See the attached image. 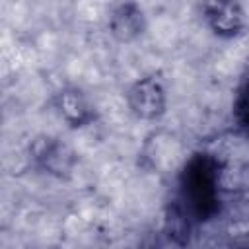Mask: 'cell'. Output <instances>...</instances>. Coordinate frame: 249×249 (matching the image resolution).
<instances>
[{
	"label": "cell",
	"instance_id": "6da1fadb",
	"mask_svg": "<svg viewBox=\"0 0 249 249\" xmlns=\"http://www.w3.org/2000/svg\"><path fill=\"white\" fill-rule=\"evenodd\" d=\"M222 161L214 154H195L191 156L179 175V198L189 214L198 220L208 218L216 210Z\"/></svg>",
	"mask_w": 249,
	"mask_h": 249
},
{
	"label": "cell",
	"instance_id": "7a4b0ae2",
	"mask_svg": "<svg viewBox=\"0 0 249 249\" xmlns=\"http://www.w3.org/2000/svg\"><path fill=\"white\" fill-rule=\"evenodd\" d=\"M126 105L140 121H158L167 111V88L160 74H148L132 82L126 89Z\"/></svg>",
	"mask_w": 249,
	"mask_h": 249
},
{
	"label": "cell",
	"instance_id": "3957f363",
	"mask_svg": "<svg viewBox=\"0 0 249 249\" xmlns=\"http://www.w3.org/2000/svg\"><path fill=\"white\" fill-rule=\"evenodd\" d=\"M200 14L206 27L220 39H235L247 27L239 0H200Z\"/></svg>",
	"mask_w": 249,
	"mask_h": 249
},
{
	"label": "cell",
	"instance_id": "277c9868",
	"mask_svg": "<svg viewBox=\"0 0 249 249\" xmlns=\"http://www.w3.org/2000/svg\"><path fill=\"white\" fill-rule=\"evenodd\" d=\"M33 161L47 173L54 177H66L72 173V167L76 163V156L68 144H64L60 138L51 134L37 136L29 146Z\"/></svg>",
	"mask_w": 249,
	"mask_h": 249
},
{
	"label": "cell",
	"instance_id": "5b68a950",
	"mask_svg": "<svg viewBox=\"0 0 249 249\" xmlns=\"http://www.w3.org/2000/svg\"><path fill=\"white\" fill-rule=\"evenodd\" d=\"M53 107L70 128H84L97 119V107L78 86H66L53 97Z\"/></svg>",
	"mask_w": 249,
	"mask_h": 249
},
{
	"label": "cell",
	"instance_id": "8992f818",
	"mask_svg": "<svg viewBox=\"0 0 249 249\" xmlns=\"http://www.w3.org/2000/svg\"><path fill=\"white\" fill-rule=\"evenodd\" d=\"M148 19L136 0H121L115 4L107 18L109 35L117 43H132L146 33Z\"/></svg>",
	"mask_w": 249,
	"mask_h": 249
},
{
	"label": "cell",
	"instance_id": "52a82bcc",
	"mask_svg": "<svg viewBox=\"0 0 249 249\" xmlns=\"http://www.w3.org/2000/svg\"><path fill=\"white\" fill-rule=\"evenodd\" d=\"M233 119L237 123V126L249 134V66L243 72L237 88H235V95H233Z\"/></svg>",
	"mask_w": 249,
	"mask_h": 249
}]
</instances>
